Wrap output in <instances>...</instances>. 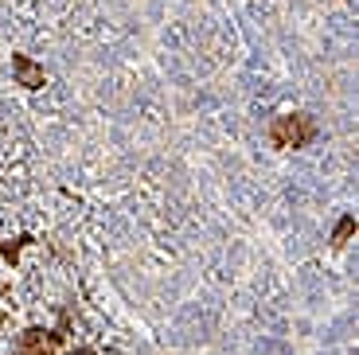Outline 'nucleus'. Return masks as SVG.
Wrapping results in <instances>:
<instances>
[{"instance_id":"nucleus-2","label":"nucleus","mask_w":359,"mask_h":355,"mask_svg":"<svg viewBox=\"0 0 359 355\" xmlns=\"http://www.w3.org/2000/svg\"><path fill=\"white\" fill-rule=\"evenodd\" d=\"M63 332H47V328H24L20 332V355H55L63 347Z\"/></svg>"},{"instance_id":"nucleus-1","label":"nucleus","mask_w":359,"mask_h":355,"mask_svg":"<svg viewBox=\"0 0 359 355\" xmlns=\"http://www.w3.org/2000/svg\"><path fill=\"white\" fill-rule=\"evenodd\" d=\"M269 141L278 145V149H305V145L316 141V121L309 114H281L273 117L269 125Z\"/></svg>"},{"instance_id":"nucleus-7","label":"nucleus","mask_w":359,"mask_h":355,"mask_svg":"<svg viewBox=\"0 0 359 355\" xmlns=\"http://www.w3.org/2000/svg\"><path fill=\"white\" fill-rule=\"evenodd\" d=\"M0 316H4V309H0Z\"/></svg>"},{"instance_id":"nucleus-5","label":"nucleus","mask_w":359,"mask_h":355,"mask_svg":"<svg viewBox=\"0 0 359 355\" xmlns=\"http://www.w3.org/2000/svg\"><path fill=\"white\" fill-rule=\"evenodd\" d=\"M27 234H20V239H12V242H0V257H4V262H8V266H16L20 262V254H24V246H27Z\"/></svg>"},{"instance_id":"nucleus-6","label":"nucleus","mask_w":359,"mask_h":355,"mask_svg":"<svg viewBox=\"0 0 359 355\" xmlns=\"http://www.w3.org/2000/svg\"><path fill=\"white\" fill-rule=\"evenodd\" d=\"M67 355H94V351H90V347H71Z\"/></svg>"},{"instance_id":"nucleus-4","label":"nucleus","mask_w":359,"mask_h":355,"mask_svg":"<svg viewBox=\"0 0 359 355\" xmlns=\"http://www.w3.org/2000/svg\"><path fill=\"white\" fill-rule=\"evenodd\" d=\"M355 231H359L355 215H340V222L332 227V239H328V242H332V250H344V246L351 242V234H355Z\"/></svg>"},{"instance_id":"nucleus-3","label":"nucleus","mask_w":359,"mask_h":355,"mask_svg":"<svg viewBox=\"0 0 359 355\" xmlns=\"http://www.w3.org/2000/svg\"><path fill=\"white\" fill-rule=\"evenodd\" d=\"M12 79H16V86H24V90H43L47 74L32 55H12Z\"/></svg>"}]
</instances>
